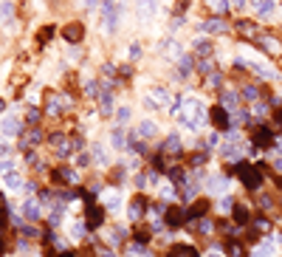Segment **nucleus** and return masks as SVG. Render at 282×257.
<instances>
[{
    "instance_id": "obj_45",
    "label": "nucleus",
    "mask_w": 282,
    "mask_h": 257,
    "mask_svg": "<svg viewBox=\"0 0 282 257\" xmlns=\"http://www.w3.org/2000/svg\"><path fill=\"white\" fill-rule=\"evenodd\" d=\"M138 57H141V45L133 43V45H130V59H138Z\"/></svg>"
},
{
    "instance_id": "obj_56",
    "label": "nucleus",
    "mask_w": 282,
    "mask_h": 257,
    "mask_svg": "<svg viewBox=\"0 0 282 257\" xmlns=\"http://www.w3.org/2000/svg\"><path fill=\"white\" fill-rule=\"evenodd\" d=\"M206 257H223V254H220V251H215V249H212V251H209V254H206Z\"/></svg>"
},
{
    "instance_id": "obj_4",
    "label": "nucleus",
    "mask_w": 282,
    "mask_h": 257,
    "mask_svg": "<svg viewBox=\"0 0 282 257\" xmlns=\"http://www.w3.org/2000/svg\"><path fill=\"white\" fill-rule=\"evenodd\" d=\"M209 119H212V124H215L218 130H229V124H232V116H229V110H226L223 105L212 107V110H209Z\"/></svg>"
},
{
    "instance_id": "obj_36",
    "label": "nucleus",
    "mask_w": 282,
    "mask_h": 257,
    "mask_svg": "<svg viewBox=\"0 0 282 257\" xmlns=\"http://www.w3.org/2000/svg\"><path fill=\"white\" fill-rule=\"evenodd\" d=\"M26 124H28V127H37V124H40V110L31 107V110L26 113Z\"/></svg>"
},
{
    "instance_id": "obj_18",
    "label": "nucleus",
    "mask_w": 282,
    "mask_h": 257,
    "mask_svg": "<svg viewBox=\"0 0 282 257\" xmlns=\"http://www.w3.org/2000/svg\"><path fill=\"white\" fill-rule=\"evenodd\" d=\"M23 215H26V221H40V201H31L28 198L26 204H23Z\"/></svg>"
},
{
    "instance_id": "obj_22",
    "label": "nucleus",
    "mask_w": 282,
    "mask_h": 257,
    "mask_svg": "<svg viewBox=\"0 0 282 257\" xmlns=\"http://www.w3.org/2000/svg\"><path fill=\"white\" fill-rule=\"evenodd\" d=\"M96 99H99V110H102V116H110L113 113V93L110 91H102Z\"/></svg>"
},
{
    "instance_id": "obj_27",
    "label": "nucleus",
    "mask_w": 282,
    "mask_h": 257,
    "mask_svg": "<svg viewBox=\"0 0 282 257\" xmlns=\"http://www.w3.org/2000/svg\"><path fill=\"white\" fill-rule=\"evenodd\" d=\"M206 9L212 15H226L229 12V0H206Z\"/></svg>"
},
{
    "instance_id": "obj_8",
    "label": "nucleus",
    "mask_w": 282,
    "mask_h": 257,
    "mask_svg": "<svg viewBox=\"0 0 282 257\" xmlns=\"http://www.w3.org/2000/svg\"><path fill=\"white\" fill-rule=\"evenodd\" d=\"M209 209H212V201L209 198H195V201H192V207L186 209V215H189L192 221H200V218H206Z\"/></svg>"
},
{
    "instance_id": "obj_14",
    "label": "nucleus",
    "mask_w": 282,
    "mask_h": 257,
    "mask_svg": "<svg viewBox=\"0 0 282 257\" xmlns=\"http://www.w3.org/2000/svg\"><path fill=\"white\" fill-rule=\"evenodd\" d=\"M62 37L68 40V43H79V40L85 37V26H82V23H68L65 31H62Z\"/></svg>"
},
{
    "instance_id": "obj_34",
    "label": "nucleus",
    "mask_w": 282,
    "mask_h": 257,
    "mask_svg": "<svg viewBox=\"0 0 282 257\" xmlns=\"http://www.w3.org/2000/svg\"><path fill=\"white\" fill-rule=\"evenodd\" d=\"M116 119H119L116 127H124L127 121H130V107H119V110H116Z\"/></svg>"
},
{
    "instance_id": "obj_49",
    "label": "nucleus",
    "mask_w": 282,
    "mask_h": 257,
    "mask_svg": "<svg viewBox=\"0 0 282 257\" xmlns=\"http://www.w3.org/2000/svg\"><path fill=\"white\" fill-rule=\"evenodd\" d=\"M107 207H110V209L119 207V195H110V198H107Z\"/></svg>"
},
{
    "instance_id": "obj_38",
    "label": "nucleus",
    "mask_w": 282,
    "mask_h": 257,
    "mask_svg": "<svg viewBox=\"0 0 282 257\" xmlns=\"http://www.w3.org/2000/svg\"><path fill=\"white\" fill-rule=\"evenodd\" d=\"M237 96H234V93H223V96H220V105H223V107H234V105H237Z\"/></svg>"
},
{
    "instance_id": "obj_1",
    "label": "nucleus",
    "mask_w": 282,
    "mask_h": 257,
    "mask_svg": "<svg viewBox=\"0 0 282 257\" xmlns=\"http://www.w3.org/2000/svg\"><path fill=\"white\" fill-rule=\"evenodd\" d=\"M229 172H234L240 178V184L246 186V189H251V192H257L262 186V170H260V164H248V161H237V164H232V170Z\"/></svg>"
},
{
    "instance_id": "obj_31",
    "label": "nucleus",
    "mask_w": 282,
    "mask_h": 257,
    "mask_svg": "<svg viewBox=\"0 0 282 257\" xmlns=\"http://www.w3.org/2000/svg\"><path fill=\"white\" fill-rule=\"evenodd\" d=\"M6 186L9 189H20V186H26V184H23V178L17 172H6Z\"/></svg>"
},
{
    "instance_id": "obj_41",
    "label": "nucleus",
    "mask_w": 282,
    "mask_h": 257,
    "mask_svg": "<svg viewBox=\"0 0 282 257\" xmlns=\"http://www.w3.org/2000/svg\"><path fill=\"white\" fill-rule=\"evenodd\" d=\"M62 110V102L56 99V96H51V102H48V113H59Z\"/></svg>"
},
{
    "instance_id": "obj_19",
    "label": "nucleus",
    "mask_w": 282,
    "mask_h": 257,
    "mask_svg": "<svg viewBox=\"0 0 282 257\" xmlns=\"http://www.w3.org/2000/svg\"><path fill=\"white\" fill-rule=\"evenodd\" d=\"M254 12H257V17H271V12H274V0H251Z\"/></svg>"
},
{
    "instance_id": "obj_11",
    "label": "nucleus",
    "mask_w": 282,
    "mask_h": 257,
    "mask_svg": "<svg viewBox=\"0 0 282 257\" xmlns=\"http://www.w3.org/2000/svg\"><path fill=\"white\" fill-rule=\"evenodd\" d=\"M150 209V201L147 195H135L133 201H130V218L133 221H138V218H144V212Z\"/></svg>"
},
{
    "instance_id": "obj_37",
    "label": "nucleus",
    "mask_w": 282,
    "mask_h": 257,
    "mask_svg": "<svg viewBox=\"0 0 282 257\" xmlns=\"http://www.w3.org/2000/svg\"><path fill=\"white\" fill-rule=\"evenodd\" d=\"M243 240L246 243H260V232H257V229H246V232H243Z\"/></svg>"
},
{
    "instance_id": "obj_39",
    "label": "nucleus",
    "mask_w": 282,
    "mask_h": 257,
    "mask_svg": "<svg viewBox=\"0 0 282 257\" xmlns=\"http://www.w3.org/2000/svg\"><path fill=\"white\" fill-rule=\"evenodd\" d=\"M85 232H88V226H85V223H74V229H70V235L77 237V240H82Z\"/></svg>"
},
{
    "instance_id": "obj_53",
    "label": "nucleus",
    "mask_w": 282,
    "mask_h": 257,
    "mask_svg": "<svg viewBox=\"0 0 282 257\" xmlns=\"http://www.w3.org/2000/svg\"><path fill=\"white\" fill-rule=\"evenodd\" d=\"M56 257H77V254H74V251H59Z\"/></svg>"
},
{
    "instance_id": "obj_25",
    "label": "nucleus",
    "mask_w": 282,
    "mask_h": 257,
    "mask_svg": "<svg viewBox=\"0 0 282 257\" xmlns=\"http://www.w3.org/2000/svg\"><path fill=\"white\" fill-rule=\"evenodd\" d=\"M271 226H274V223H271V218H268V215H257V218H254V229H257L260 235H268V232H271Z\"/></svg>"
},
{
    "instance_id": "obj_21",
    "label": "nucleus",
    "mask_w": 282,
    "mask_h": 257,
    "mask_svg": "<svg viewBox=\"0 0 282 257\" xmlns=\"http://www.w3.org/2000/svg\"><path fill=\"white\" fill-rule=\"evenodd\" d=\"M110 144L116 147V150H124V147H130V144H127V136H124V127H113L110 130Z\"/></svg>"
},
{
    "instance_id": "obj_15",
    "label": "nucleus",
    "mask_w": 282,
    "mask_h": 257,
    "mask_svg": "<svg viewBox=\"0 0 282 257\" xmlns=\"http://www.w3.org/2000/svg\"><path fill=\"white\" fill-rule=\"evenodd\" d=\"M161 153L164 156H178V153H181V139H178V133H169V136L164 139Z\"/></svg>"
},
{
    "instance_id": "obj_42",
    "label": "nucleus",
    "mask_w": 282,
    "mask_h": 257,
    "mask_svg": "<svg viewBox=\"0 0 282 257\" xmlns=\"http://www.w3.org/2000/svg\"><path fill=\"white\" fill-rule=\"evenodd\" d=\"M0 172H3V175H6V172H14V164L9 158H0Z\"/></svg>"
},
{
    "instance_id": "obj_57",
    "label": "nucleus",
    "mask_w": 282,
    "mask_h": 257,
    "mask_svg": "<svg viewBox=\"0 0 282 257\" xmlns=\"http://www.w3.org/2000/svg\"><path fill=\"white\" fill-rule=\"evenodd\" d=\"M3 251H6V243L0 240V257H3Z\"/></svg>"
},
{
    "instance_id": "obj_9",
    "label": "nucleus",
    "mask_w": 282,
    "mask_h": 257,
    "mask_svg": "<svg viewBox=\"0 0 282 257\" xmlns=\"http://www.w3.org/2000/svg\"><path fill=\"white\" fill-rule=\"evenodd\" d=\"M167 257H200V251L192 243H172L167 249Z\"/></svg>"
},
{
    "instance_id": "obj_44",
    "label": "nucleus",
    "mask_w": 282,
    "mask_h": 257,
    "mask_svg": "<svg viewBox=\"0 0 282 257\" xmlns=\"http://www.w3.org/2000/svg\"><path fill=\"white\" fill-rule=\"evenodd\" d=\"M6 156H12V144H6L0 139V158H6Z\"/></svg>"
},
{
    "instance_id": "obj_16",
    "label": "nucleus",
    "mask_w": 282,
    "mask_h": 257,
    "mask_svg": "<svg viewBox=\"0 0 282 257\" xmlns=\"http://www.w3.org/2000/svg\"><path fill=\"white\" fill-rule=\"evenodd\" d=\"M40 139H42V133L37 127H31L28 133H23V136H20V147H23V150H34L37 144H40Z\"/></svg>"
},
{
    "instance_id": "obj_28",
    "label": "nucleus",
    "mask_w": 282,
    "mask_h": 257,
    "mask_svg": "<svg viewBox=\"0 0 282 257\" xmlns=\"http://www.w3.org/2000/svg\"><path fill=\"white\" fill-rule=\"evenodd\" d=\"M192 51H197L200 57H212V51H215V45H212L209 40H195V43H192Z\"/></svg>"
},
{
    "instance_id": "obj_51",
    "label": "nucleus",
    "mask_w": 282,
    "mask_h": 257,
    "mask_svg": "<svg viewBox=\"0 0 282 257\" xmlns=\"http://www.w3.org/2000/svg\"><path fill=\"white\" fill-rule=\"evenodd\" d=\"M96 257H116V254H113L110 249H99V254H96Z\"/></svg>"
},
{
    "instance_id": "obj_23",
    "label": "nucleus",
    "mask_w": 282,
    "mask_h": 257,
    "mask_svg": "<svg viewBox=\"0 0 282 257\" xmlns=\"http://www.w3.org/2000/svg\"><path fill=\"white\" fill-rule=\"evenodd\" d=\"M226 251H229V257H246L248 254L246 246H243L240 240H234V237H229V240H226Z\"/></svg>"
},
{
    "instance_id": "obj_2",
    "label": "nucleus",
    "mask_w": 282,
    "mask_h": 257,
    "mask_svg": "<svg viewBox=\"0 0 282 257\" xmlns=\"http://www.w3.org/2000/svg\"><path fill=\"white\" fill-rule=\"evenodd\" d=\"M124 9L119 6V0H102V20H105V29L107 34H113V31L119 29V17Z\"/></svg>"
},
{
    "instance_id": "obj_58",
    "label": "nucleus",
    "mask_w": 282,
    "mask_h": 257,
    "mask_svg": "<svg viewBox=\"0 0 282 257\" xmlns=\"http://www.w3.org/2000/svg\"><path fill=\"white\" fill-rule=\"evenodd\" d=\"M130 257H135V254H130Z\"/></svg>"
},
{
    "instance_id": "obj_35",
    "label": "nucleus",
    "mask_w": 282,
    "mask_h": 257,
    "mask_svg": "<svg viewBox=\"0 0 282 257\" xmlns=\"http://www.w3.org/2000/svg\"><path fill=\"white\" fill-rule=\"evenodd\" d=\"M243 96H246V102H257L260 99V91H257L254 85H246L243 88Z\"/></svg>"
},
{
    "instance_id": "obj_47",
    "label": "nucleus",
    "mask_w": 282,
    "mask_h": 257,
    "mask_svg": "<svg viewBox=\"0 0 282 257\" xmlns=\"http://www.w3.org/2000/svg\"><path fill=\"white\" fill-rule=\"evenodd\" d=\"M144 107H147V110H155V107H158V102H155L153 96H144Z\"/></svg>"
},
{
    "instance_id": "obj_40",
    "label": "nucleus",
    "mask_w": 282,
    "mask_h": 257,
    "mask_svg": "<svg viewBox=\"0 0 282 257\" xmlns=\"http://www.w3.org/2000/svg\"><path fill=\"white\" fill-rule=\"evenodd\" d=\"M12 15H14V6H12V3H0V17H3V20H9Z\"/></svg>"
},
{
    "instance_id": "obj_5",
    "label": "nucleus",
    "mask_w": 282,
    "mask_h": 257,
    "mask_svg": "<svg viewBox=\"0 0 282 257\" xmlns=\"http://www.w3.org/2000/svg\"><path fill=\"white\" fill-rule=\"evenodd\" d=\"M0 130H3V136H23L26 121H20L17 116H6V119L0 121Z\"/></svg>"
},
{
    "instance_id": "obj_33",
    "label": "nucleus",
    "mask_w": 282,
    "mask_h": 257,
    "mask_svg": "<svg viewBox=\"0 0 282 257\" xmlns=\"http://www.w3.org/2000/svg\"><path fill=\"white\" fill-rule=\"evenodd\" d=\"M206 77H209V79H206V85H209V88H220V85H223V74H218V71H209V74H206Z\"/></svg>"
},
{
    "instance_id": "obj_7",
    "label": "nucleus",
    "mask_w": 282,
    "mask_h": 257,
    "mask_svg": "<svg viewBox=\"0 0 282 257\" xmlns=\"http://www.w3.org/2000/svg\"><path fill=\"white\" fill-rule=\"evenodd\" d=\"M251 144H257V147H271V144H276V142H274V133H271L265 124H260V127H254V133H251Z\"/></svg>"
},
{
    "instance_id": "obj_20",
    "label": "nucleus",
    "mask_w": 282,
    "mask_h": 257,
    "mask_svg": "<svg viewBox=\"0 0 282 257\" xmlns=\"http://www.w3.org/2000/svg\"><path fill=\"white\" fill-rule=\"evenodd\" d=\"M192 68H195V57H192V54H183L181 65H178V79H186L192 74Z\"/></svg>"
},
{
    "instance_id": "obj_6",
    "label": "nucleus",
    "mask_w": 282,
    "mask_h": 257,
    "mask_svg": "<svg viewBox=\"0 0 282 257\" xmlns=\"http://www.w3.org/2000/svg\"><path fill=\"white\" fill-rule=\"evenodd\" d=\"M257 45H260L265 54H271V57H279V54H282V43L276 40V37H271V34H260V37H257Z\"/></svg>"
},
{
    "instance_id": "obj_32",
    "label": "nucleus",
    "mask_w": 282,
    "mask_h": 257,
    "mask_svg": "<svg viewBox=\"0 0 282 257\" xmlns=\"http://www.w3.org/2000/svg\"><path fill=\"white\" fill-rule=\"evenodd\" d=\"M237 31H240V34H246V37H254V34H257L254 23H248V20H237Z\"/></svg>"
},
{
    "instance_id": "obj_17",
    "label": "nucleus",
    "mask_w": 282,
    "mask_h": 257,
    "mask_svg": "<svg viewBox=\"0 0 282 257\" xmlns=\"http://www.w3.org/2000/svg\"><path fill=\"white\" fill-rule=\"evenodd\" d=\"M200 29L206 31V34H226L229 31V26H226V20H220V17H215V20H206Z\"/></svg>"
},
{
    "instance_id": "obj_3",
    "label": "nucleus",
    "mask_w": 282,
    "mask_h": 257,
    "mask_svg": "<svg viewBox=\"0 0 282 257\" xmlns=\"http://www.w3.org/2000/svg\"><path fill=\"white\" fill-rule=\"evenodd\" d=\"M186 218H189V215H186L183 207H169L167 212H164V223H167L169 229H181L183 223H186Z\"/></svg>"
},
{
    "instance_id": "obj_52",
    "label": "nucleus",
    "mask_w": 282,
    "mask_h": 257,
    "mask_svg": "<svg viewBox=\"0 0 282 257\" xmlns=\"http://www.w3.org/2000/svg\"><path fill=\"white\" fill-rule=\"evenodd\" d=\"M85 6H88V9H96V6H99V0H85Z\"/></svg>"
},
{
    "instance_id": "obj_55",
    "label": "nucleus",
    "mask_w": 282,
    "mask_h": 257,
    "mask_svg": "<svg viewBox=\"0 0 282 257\" xmlns=\"http://www.w3.org/2000/svg\"><path fill=\"white\" fill-rule=\"evenodd\" d=\"M246 6V0H234V9H243Z\"/></svg>"
},
{
    "instance_id": "obj_30",
    "label": "nucleus",
    "mask_w": 282,
    "mask_h": 257,
    "mask_svg": "<svg viewBox=\"0 0 282 257\" xmlns=\"http://www.w3.org/2000/svg\"><path fill=\"white\" fill-rule=\"evenodd\" d=\"M220 153H223L229 161H234V164L240 161V147H234V144H223V147H220Z\"/></svg>"
},
{
    "instance_id": "obj_50",
    "label": "nucleus",
    "mask_w": 282,
    "mask_h": 257,
    "mask_svg": "<svg viewBox=\"0 0 282 257\" xmlns=\"http://www.w3.org/2000/svg\"><path fill=\"white\" fill-rule=\"evenodd\" d=\"M85 91H88V93H91V96H93V93L99 91V85H96V82H88V85H85Z\"/></svg>"
},
{
    "instance_id": "obj_48",
    "label": "nucleus",
    "mask_w": 282,
    "mask_h": 257,
    "mask_svg": "<svg viewBox=\"0 0 282 257\" xmlns=\"http://www.w3.org/2000/svg\"><path fill=\"white\" fill-rule=\"evenodd\" d=\"M220 209H234V201L232 198H223V201H220Z\"/></svg>"
},
{
    "instance_id": "obj_26",
    "label": "nucleus",
    "mask_w": 282,
    "mask_h": 257,
    "mask_svg": "<svg viewBox=\"0 0 282 257\" xmlns=\"http://www.w3.org/2000/svg\"><path fill=\"white\" fill-rule=\"evenodd\" d=\"M153 99H158V105H172V102H175V96H172V93L167 91V88H155L153 91Z\"/></svg>"
},
{
    "instance_id": "obj_24",
    "label": "nucleus",
    "mask_w": 282,
    "mask_h": 257,
    "mask_svg": "<svg viewBox=\"0 0 282 257\" xmlns=\"http://www.w3.org/2000/svg\"><path fill=\"white\" fill-rule=\"evenodd\" d=\"M133 136H138V139H153V136H155V121H147V119H144Z\"/></svg>"
},
{
    "instance_id": "obj_13",
    "label": "nucleus",
    "mask_w": 282,
    "mask_h": 257,
    "mask_svg": "<svg viewBox=\"0 0 282 257\" xmlns=\"http://www.w3.org/2000/svg\"><path fill=\"white\" fill-rule=\"evenodd\" d=\"M232 223H234V226H248V223H251V212H248V207H243V204H234V209H232Z\"/></svg>"
},
{
    "instance_id": "obj_12",
    "label": "nucleus",
    "mask_w": 282,
    "mask_h": 257,
    "mask_svg": "<svg viewBox=\"0 0 282 257\" xmlns=\"http://www.w3.org/2000/svg\"><path fill=\"white\" fill-rule=\"evenodd\" d=\"M51 181L54 184H74L77 172L70 170V167H56V170H51Z\"/></svg>"
},
{
    "instance_id": "obj_29",
    "label": "nucleus",
    "mask_w": 282,
    "mask_h": 257,
    "mask_svg": "<svg viewBox=\"0 0 282 257\" xmlns=\"http://www.w3.org/2000/svg\"><path fill=\"white\" fill-rule=\"evenodd\" d=\"M150 237H153V229H150V226H144V223H141V226H135V240H138L141 246H144V243H150Z\"/></svg>"
},
{
    "instance_id": "obj_46",
    "label": "nucleus",
    "mask_w": 282,
    "mask_h": 257,
    "mask_svg": "<svg viewBox=\"0 0 282 257\" xmlns=\"http://www.w3.org/2000/svg\"><path fill=\"white\" fill-rule=\"evenodd\" d=\"M40 232H37L34 226H23V237H37Z\"/></svg>"
},
{
    "instance_id": "obj_43",
    "label": "nucleus",
    "mask_w": 282,
    "mask_h": 257,
    "mask_svg": "<svg viewBox=\"0 0 282 257\" xmlns=\"http://www.w3.org/2000/svg\"><path fill=\"white\" fill-rule=\"evenodd\" d=\"M9 215V201H6V195L0 192V218H6Z\"/></svg>"
},
{
    "instance_id": "obj_10",
    "label": "nucleus",
    "mask_w": 282,
    "mask_h": 257,
    "mask_svg": "<svg viewBox=\"0 0 282 257\" xmlns=\"http://www.w3.org/2000/svg\"><path fill=\"white\" fill-rule=\"evenodd\" d=\"M102 223H105V209L102 207H88V212H85V226L99 229Z\"/></svg>"
},
{
    "instance_id": "obj_54",
    "label": "nucleus",
    "mask_w": 282,
    "mask_h": 257,
    "mask_svg": "<svg viewBox=\"0 0 282 257\" xmlns=\"http://www.w3.org/2000/svg\"><path fill=\"white\" fill-rule=\"evenodd\" d=\"M274 167H276V172H282V158H276V161H274Z\"/></svg>"
}]
</instances>
